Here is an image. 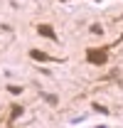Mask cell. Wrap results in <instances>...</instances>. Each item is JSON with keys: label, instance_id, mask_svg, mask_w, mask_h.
I'll use <instances>...</instances> for the list:
<instances>
[{"label": "cell", "instance_id": "1", "mask_svg": "<svg viewBox=\"0 0 123 128\" xmlns=\"http://www.w3.org/2000/svg\"><path fill=\"white\" fill-rule=\"evenodd\" d=\"M106 59H108L106 49H89V52H86V62H89V64L101 66V64H106Z\"/></svg>", "mask_w": 123, "mask_h": 128}, {"label": "cell", "instance_id": "2", "mask_svg": "<svg viewBox=\"0 0 123 128\" xmlns=\"http://www.w3.org/2000/svg\"><path fill=\"white\" fill-rule=\"evenodd\" d=\"M37 32H40L42 37H47V40H57V32H54V27H49V25H40Z\"/></svg>", "mask_w": 123, "mask_h": 128}, {"label": "cell", "instance_id": "3", "mask_svg": "<svg viewBox=\"0 0 123 128\" xmlns=\"http://www.w3.org/2000/svg\"><path fill=\"white\" fill-rule=\"evenodd\" d=\"M30 57H32V59H37V62H49V54H44L42 49H32Z\"/></svg>", "mask_w": 123, "mask_h": 128}, {"label": "cell", "instance_id": "4", "mask_svg": "<svg viewBox=\"0 0 123 128\" xmlns=\"http://www.w3.org/2000/svg\"><path fill=\"white\" fill-rule=\"evenodd\" d=\"M40 94H42V98H44L47 104H52V106H57V101H59V98H57L54 94H47V91H40Z\"/></svg>", "mask_w": 123, "mask_h": 128}, {"label": "cell", "instance_id": "5", "mask_svg": "<svg viewBox=\"0 0 123 128\" xmlns=\"http://www.w3.org/2000/svg\"><path fill=\"white\" fill-rule=\"evenodd\" d=\"M89 32H91V34H104V27L96 22V25H91V27H89Z\"/></svg>", "mask_w": 123, "mask_h": 128}, {"label": "cell", "instance_id": "6", "mask_svg": "<svg viewBox=\"0 0 123 128\" xmlns=\"http://www.w3.org/2000/svg\"><path fill=\"white\" fill-rule=\"evenodd\" d=\"M8 91H10L12 96H20V94H22V86H12V84H10V86H8Z\"/></svg>", "mask_w": 123, "mask_h": 128}, {"label": "cell", "instance_id": "7", "mask_svg": "<svg viewBox=\"0 0 123 128\" xmlns=\"http://www.w3.org/2000/svg\"><path fill=\"white\" fill-rule=\"evenodd\" d=\"M94 111H96V113H101V116H106V113H108V108H106V106H101V104H94Z\"/></svg>", "mask_w": 123, "mask_h": 128}, {"label": "cell", "instance_id": "8", "mask_svg": "<svg viewBox=\"0 0 123 128\" xmlns=\"http://www.w3.org/2000/svg\"><path fill=\"white\" fill-rule=\"evenodd\" d=\"M22 111H25L22 106H12V118H20V116H22Z\"/></svg>", "mask_w": 123, "mask_h": 128}]
</instances>
